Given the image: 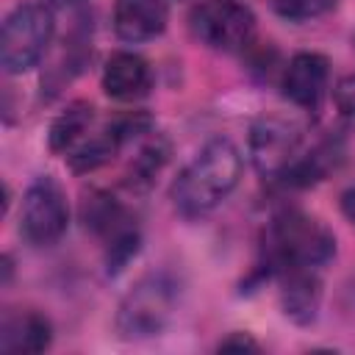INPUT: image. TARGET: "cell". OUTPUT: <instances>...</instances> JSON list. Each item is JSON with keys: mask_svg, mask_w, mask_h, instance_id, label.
Here are the masks:
<instances>
[{"mask_svg": "<svg viewBox=\"0 0 355 355\" xmlns=\"http://www.w3.org/2000/svg\"><path fill=\"white\" fill-rule=\"evenodd\" d=\"M53 344V324L39 311H14L3 316L0 324V352L3 355H33Z\"/></svg>", "mask_w": 355, "mask_h": 355, "instance_id": "cell-13", "label": "cell"}, {"mask_svg": "<svg viewBox=\"0 0 355 355\" xmlns=\"http://www.w3.org/2000/svg\"><path fill=\"white\" fill-rule=\"evenodd\" d=\"M336 3L338 0H272L275 11L283 19H291V22H305V19L324 17L327 11L336 8Z\"/></svg>", "mask_w": 355, "mask_h": 355, "instance_id": "cell-17", "label": "cell"}, {"mask_svg": "<svg viewBox=\"0 0 355 355\" xmlns=\"http://www.w3.org/2000/svg\"><path fill=\"white\" fill-rule=\"evenodd\" d=\"M189 31L205 47L239 53L255 36V14L239 0H202L189 14Z\"/></svg>", "mask_w": 355, "mask_h": 355, "instance_id": "cell-6", "label": "cell"}, {"mask_svg": "<svg viewBox=\"0 0 355 355\" xmlns=\"http://www.w3.org/2000/svg\"><path fill=\"white\" fill-rule=\"evenodd\" d=\"M330 64L319 53H297L283 72V94L300 108H319L327 92Z\"/></svg>", "mask_w": 355, "mask_h": 355, "instance_id": "cell-10", "label": "cell"}, {"mask_svg": "<svg viewBox=\"0 0 355 355\" xmlns=\"http://www.w3.org/2000/svg\"><path fill=\"white\" fill-rule=\"evenodd\" d=\"M333 100L338 105V111L349 119H355V75H347L336 83V92H333Z\"/></svg>", "mask_w": 355, "mask_h": 355, "instance_id": "cell-18", "label": "cell"}, {"mask_svg": "<svg viewBox=\"0 0 355 355\" xmlns=\"http://www.w3.org/2000/svg\"><path fill=\"white\" fill-rule=\"evenodd\" d=\"M166 158H169L166 141H161V139L147 141V144L139 150V155L133 158V164H130L128 186H130V189H147V186L155 180V175L161 172V166L166 164Z\"/></svg>", "mask_w": 355, "mask_h": 355, "instance_id": "cell-16", "label": "cell"}, {"mask_svg": "<svg viewBox=\"0 0 355 355\" xmlns=\"http://www.w3.org/2000/svg\"><path fill=\"white\" fill-rule=\"evenodd\" d=\"M336 255V236L313 216L286 208L263 230V258L275 272L305 266L322 269Z\"/></svg>", "mask_w": 355, "mask_h": 355, "instance_id": "cell-2", "label": "cell"}, {"mask_svg": "<svg viewBox=\"0 0 355 355\" xmlns=\"http://www.w3.org/2000/svg\"><path fill=\"white\" fill-rule=\"evenodd\" d=\"M169 8L164 0H116L114 3V33L122 42L139 44L164 33Z\"/></svg>", "mask_w": 355, "mask_h": 355, "instance_id": "cell-12", "label": "cell"}, {"mask_svg": "<svg viewBox=\"0 0 355 355\" xmlns=\"http://www.w3.org/2000/svg\"><path fill=\"white\" fill-rule=\"evenodd\" d=\"M92 116H94V108L86 103V100H75L69 103L50 125V150L53 153H69L86 133H89V125H92Z\"/></svg>", "mask_w": 355, "mask_h": 355, "instance_id": "cell-15", "label": "cell"}, {"mask_svg": "<svg viewBox=\"0 0 355 355\" xmlns=\"http://www.w3.org/2000/svg\"><path fill=\"white\" fill-rule=\"evenodd\" d=\"M180 300V283L172 272H147L122 297L116 311V333L125 341H141L161 336L172 322Z\"/></svg>", "mask_w": 355, "mask_h": 355, "instance_id": "cell-3", "label": "cell"}, {"mask_svg": "<svg viewBox=\"0 0 355 355\" xmlns=\"http://www.w3.org/2000/svg\"><path fill=\"white\" fill-rule=\"evenodd\" d=\"M67 225H69V205L61 183L50 175L36 178L22 200L19 233L33 247H50L67 233Z\"/></svg>", "mask_w": 355, "mask_h": 355, "instance_id": "cell-7", "label": "cell"}, {"mask_svg": "<svg viewBox=\"0 0 355 355\" xmlns=\"http://www.w3.org/2000/svg\"><path fill=\"white\" fill-rule=\"evenodd\" d=\"M258 341L250 338L247 333H233L225 341H219V352H258Z\"/></svg>", "mask_w": 355, "mask_h": 355, "instance_id": "cell-19", "label": "cell"}, {"mask_svg": "<svg viewBox=\"0 0 355 355\" xmlns=\"http://www.w3.org/2000/svg\"><path fill=\"white\" fill-rule=\"evenodd\" d=\"M53 39V11L42 3L17 6L0 31V67L8 75H22L39 64Z\"/></svg>", "mask_w": 355, "mask_h": 355, "instance_id": "cell-4", "label": "cell"}, {"mask_svg": "<svg viewBox=\"0 0 355 355\" xmlns=\"http://www.w3.org/2000/svg\"><path fill=\"white\" fill-rule=\"evenodd\" d=\"M277 275H280V305H283V313L294 324L316 322L319 305H322V277H319V269L294 266V269H283Z\"/></svg>", "mask_w": 355, "mask_h": 355, "instance_id": "cell-11", "label": "cell"}, {"mask_svg": "<svg viewBox=\"0 0 355 355\" xmlns=\"http://www.w3.org/2000/svg\"><path fill=\"white\" fill-rule=\"evenodd\" d=\"M80 219L86 230H92L105 241V263L111 275H116L139 252V244H141L139 227L130 219L128 208L108 191H100V189L89 191L80 205Z\"/></svg>", "mask_w": 355, "mask_h": 355, "instance_id": "cell-5", "label": "cell"}, {"mask_svg": "<svg viewBox=\"0 0 355 355\" xmlns=\"http://www.w3.org/2000/svg\"><path fill=\"white\" fill-rule=\"evenodd\" d=\"M300 141H302V128L294 119H286L277 114L261 116L250 128V155L255 169L266 178H275V175L280 178L291 166L300 150Z\"/></svg>", "mask_w": 355, "mask_h": 355, "instance_id": "cell-8", "label": "cell"}, {"mask_svg": "<svg viewBox=\"0 0 355 355\" xmlns=\"http://www.w3.org/2000/svg\"><path fill=\"white\" fill-rule=\"evenodd\" d=\"M341 214L355 225V189H347L341 194Z\"/></svg>", "mask_w": 355, "mask_h": 355, "instance_id": "cell-20", "label": "cell"}, {"mask_svg": "<svg viewBox=\"0 0 355 355\" xmlns=\"http://www.w3.org/2000/svg\"><path fill=\"white\" fill-rule=\"evenodd\" d=\"M55 8H64V11H75V8H80L86 0H50Z\"/></svg>", "mask_w": 355, "mask_h": 355, "instance_id": "cell-21", "label": "cell"}, {"mask_svg": "<svg viewBox=\"0 0 355 355\" xmlns=\"http://www.w3.org/2000/svg\"><path fill=\"white\" fill-rule=\"evenodd\" d=\"M147 128H150V119L144 114H128V116H119V119L108 122L100 133H94L89 139H80L67 153L69 169L78 172V175H86V172L100 169L103 164H108L122 150L125 141L136 139L139 133H147Z\"/></svg>", "mask_w": 355, "mask_h": 355, "instance_id": "cell-9", "label": "cell"}, {"mask_svg": "<svg viewBox=\"0 0 355 355\" xmlns=\"http://www.w3.org/2000/svg\"><path fill=\"white\" fill-rule=\"evenodd\" d=\"M153 86V72L147 61L136 53H114L103 67V92L111 100L133 103L141 100Z\"/></svg>", "mask_w": 355, "mask_h": 355, "instance_id": "cell-14", "label": "cell"}, {"mask_svg": "<svg viewBox=\"0 0 355 355\" xmlns=\"http://www.w3.org/2000/svg\"><path fill=\"white\" fill-rule=\"evenodd\" d=\"M241 178V153L230 139H211L175 178L172 202L183 216L214 211Z\"/></svg>", "mask_w": 355, "mask_h": 355, "instance_id": "cell-1", "label": "cell"}]
</instances>
